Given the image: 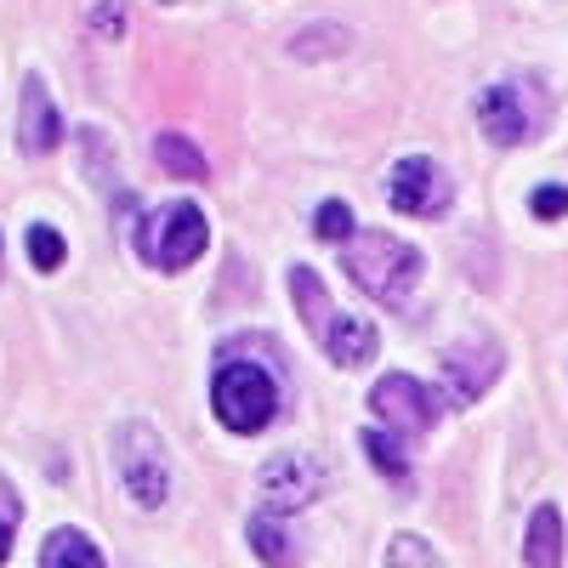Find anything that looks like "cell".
<instances>
[{
	"label": "cell",
	"mask_w": 568,
	"mask_h": 568,
	"mask_svg": "<svg viewBox=\"0 0 568 568\" xmlns=\"http://www.w3.org/2000/svg\"><path fill=\"white\" fill-rule=\"evenodd\" d=\"M205 245H211V222H205V211L200 205H160V211H149L142 216V227H136V251H142V262H154V267H187V262H200L205 256Z\"/></svg>",
	"instance_id": "obj_3"
},
{
	"label": "cell",
	"mask_w": 568,
	"mask_h": 568,
	"mask_svg": "<svg viewBox=\"0 0 568 568\" xmlns=\"http://www.w3.org/2000/svg\"><path fill=\"white\" fill-rule=\"evenodd\" d=\"M40 568H103V551L91 546L80 529H58L40 551Z\"/></svg>",
	"instance_id": "obj_14"
},
{
	"label": "cell",
	"mask_w": 568,
	"mask_h": 568,
	"mask_svg": "<svg viewBox=\"0 0 568 568\" xmlns=\"http://www.w3.org/2000/svg\"><path fill=\"white\" fill-rule=\"evenodd\" d=\"M449 176L433 165V160H398L393 165V182H387V200L404 211V216H438L444 205H449Z\"/></svg>",
	"instance_id": "obj_8"
},
{
	"label": "cell",
	"mask_w": 568,
	"mask_h": 568,
	"mask_svg": "<svg viewBox=\"0 0 568 568\" xmlns=\"http://www.w3.org/2000/svg\"><path fill=\"white\" fill-rule=\"evenodd\" d=\"M291 296H296V313L318 329V336H329V296H324V284H318V273L313 267H291Z\"/></svg>",
	"instance_id": "obj_15"
},
{
	"label": "cell",
	"mask_w": 568,
	"mask_h": 568,
	"mask_svg": "<svg viewBox=\"0 0 568 568\" xmlns=\"http://www.w3.org/2000/svg\"><path fill=\"white\" fill-rule=\"evenodd\" d=\"M251 546H256V557L267 562V568H302V540L278 524V517H251Z\"/></svg>",
	"instance_id": "obj_13"
},
{
	"label": "cell",
	"mask_w": 568,
	"mask_h": 568,
	"mask_svg": "<svg viewBox=\"0 0 568 568\" xmlns=\"http://www.w3.org/2000/svg\"><path fill=\"white\" fill-rule=\"evenodd\" d=\"M347 273L375 302H404L420 278V251L393 240V233H353L347 240Z\"/></svg>",
	"instance_id": "obj_1"
},
{
	"label": "cell",
	"mask_w": 568,
	"mask_h": 568,
	"mask_svg": "<svg viewBox=\"0 0 568 568\" xmlns=\"http://www.w3.org/2000/svg\"><path fill=\"white\" fill-rule=\"evenodd\" d=\"M12 535H18V495L0 489V562L12 557Z\"/></svg>",
	"instance_id": "obj_21"
},
{
	"label": "cell",
	"mask_w": 568,
	"mask_h": 568,
	"mask_svg": "<svg viewBox=\"0 0 568 568\" xmlns=\"http://www.w3.org/2000/svg\"><path fill=\"white\" fill-rule=\"evenodd\" d=\"M63 233L58 227H29V262L40 267V273H58L63 267Z\"/></svg>",
	"instance_id": "obj_19"
},
{
	"label": "cell",
	"mask_w": 568,
	"mask_h": 568,
	"mask_svg": "<svg viewBox=\"0 0 568 568\" xmlns=\"http://www.w3.org/2000/svg\"><path fill=\"white\" fill-rule=\"evenodd\" d=\"M211 404H216V420L227 426V433H262V426L278 415V387H273V375L262 364H245V358H233L216 369V382H211Z\"/></svg>",
	"instance_id": "obj_2"
},
{
	"label": "cell",
	"mask_w": 568,
	"mask_h": 568,
	"mask_svg": "<svg viewBox=\"0 0 568 568\" xmlns=\"http://www.w3.org/2000/svg\"><path fill=\"white\" fill-rule=\"evenodd\" d=\"M154 160H160L171 176H182V182H200V176H205V154H200L187 136H176V131L154 136Z\"/></svg>",
	"instance_id": "obj_16"
},
{
	"label": "cell",
	"mask_w": 568,
	"mask_h": 568,
	"mask_svg": "<svg viewBox=\"0 0 568 568\" xmlns=\"http://www.w3.org/2000/svg\"><path fill=\"white\" fill-rule=\"evenodd\" d=\"M120 478L136 495V506H165L171 500V460L149 426H125L120 433Z\"/></svg>",
	"instance_id": "obj_6"
},
{
	"label": "cell",
	"mask_w": 568,
	"mask_h": 568,
	"mask_svg": "<svg viewBox=\"0 0 568 568\" xmlns=\"http://www.w3.org/2000/svg\"><path fill=\"white\" fill-rule=\"evenodd\" d=\"M313 227H318V240H353V211L342 200H324L318 216H313Z\"/></svg>",
	"instance_id": "obj_20"
},
{
	"label": "cell",
	"mask_w": 568,
	"mask_h": 568,
	"mask_svg": "<svg viewBox=\"0 0 568 568\" xmlns=\"http://www.w3.org/2000/svg\"><path fill=\"white\" fill-rule=\"evenodd\" d=\"M524 562L529 568H562V511L557 506H535L529 535H524Z\"/></svg>",
	"instance_id": "obj_12"
},
{
	"label": "cell",
	"mask_w": 568,
	"mask_h": 568,
	"mask_svg": "<svg viewBox=\"0 0 568 568\" xmlns=\"http://www.w3.org/2000/svg\"><path fill=\"white\" fill-rule=\"evenodd\" d=\"M58 109H52V91H45V80H23V103H18V142H23V154H52L58 149Z\"/></svg>",
	"instance_id": "obj_10"
},
{
	"label": "cell",
	"mask_w": 568,
	"mask_h": 568,
	"mask_svg": "<svg viewBox=\"0 0 568 568\" xmlns=\"http://www.w3.org/2000/svg\"><path fill=\"white\" fill-rule=\"evenodd\" d=\"M324 353L336 358L342 369H358V364H369V358H375V324H369V318H353V313H342L336 324H329V336H324Z\"/></svg>",
	"instance_id": "obj_11"
},
{
	"label": "cell",
	"mask_w": 568,
	"mask_h": 568,
	"mask_svg": "<svg viewBox=\"0 0 568 568\" xmlns=\"http://www.w3.org/2000/svg\"><path fill=\"white\" fill-rule=\"evenodd\" d=\"M535 216L540 222H557V216H568V187H535Z\"/></svg>",
	"instance_id": "obj_22"
},
{
	"label": "cell",
	"mask_w": 568,
	"mask_h": 568,
	"mask_svg": "<svg viewBox=\"0 0 568 568\" xmlns=\"http://www.w3.org/2000/svg\"><path fill=\"white\" fill-rule=\"evenodd\" d=\"M324 484H329V471H324V460L307 455V449H284V455H273V460L262 466V500H267L273 511H302V506H313V500L324 495Z\"/></svg>",
	"instance_id": "obj_5"
},
{
	"label": "cell",
	"mask_w": 568,
	"mask_h": 568,
	"mask_svg": "<svg viewBox=\"0 0 568 568\" xmlns=\"http://www.w3.org/2000/svg\"><path fill=\"white\" fill-rule=\"evenodd\" d=\"M535 109H529V91L517 80H500L489 91H478V125L489 142H500V149H517V142L535 136Z\"/></svg>",
	"instance_id": "obj_7"
},
{
	"label": "cell",
	"mask_w": 568,
	"mask_h": 568,
	"mask_svg": "<svg viewBox=\"0 0 568 568\" xmlns=\"http://www.w3.org/2000/svg\"><path fill=\"white\" fill-rule=\"evenodd\" d=\"M369 404H375V415L393 426V438H420L426 426L444 415V393L420 387L415 375H382L375 393H369Z\"/></svg>",
	"instance_id": "obj_4"
},
{
	"label": "cell",
	"mask_w": 568,
	"mask_h": 568,
	"mask_svg": "<svg viewBox=\"0 0 568 568\" xmlns=\"http://www.w3.org/2000/svg\"><path fill=\"white\" fill-rule=\"evenodd\" d=\"M495 375H500V347L495 342H460V347L444 353V398L449 404H478Z\"/></svg>",
	"instance_id": "obj_9"
},
{
	"label": "cell",
	"mask_w": 568,
	"mask_h": 568,
	"mask_svg": "<svg viewBox=\"0 0 568 568\" xmlns=\"http://www.w3.org/2000/svg\"><path fill=\"white\" fill-rule=\"evenodd\" d=\"M364 444V455L382 466V478H393V484H409V455L398 449V438L393 433H382V426H369V433L358 438Z\"/></svg>",
	"instance_id": "obj_17"
},
{
	"label": "cell",
	"mask_w": 568,
	"mask_h": 568,
	"mask_svg": "<svg viewBox=\"0 0 568 568\" xmlns=\"http://www.w3.org/2000/svg\"><path fill=\"white\" fill-rule=\"evenodd\" d=\"M387 568H444V562H438V551L426 546L420 535H393V546H387Z\"/></svg>",
	"instance_id": "obj_18"
}]
</instances>
